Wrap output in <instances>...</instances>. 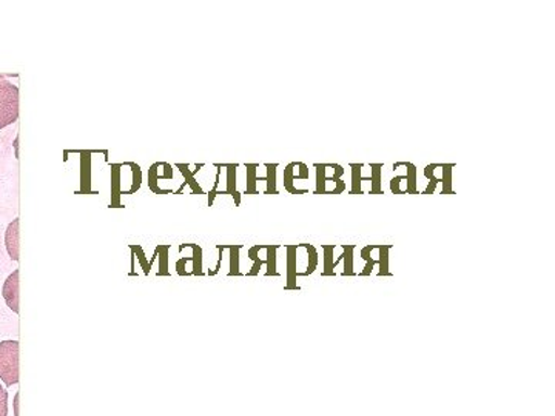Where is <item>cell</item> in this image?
I'll return each mask as SVG.
<instances>
[{"label":"cell","instance_id":"484cf974","mask_svg":"<svg viewBox=\"0 0 555 416\" xmlns=\"http://www.w3.org/2000/svg\"><path fill=\"white\" fill-rule=\"evenodd\" d=\"M335 184H337V187H335V190H332V192H327L326 195H341V193L345 192V190H346L345 181H341V179H338V181L335 182Z\"/></svg>","mask_w":555,"mask_h":416},{"label":"cell","instance_id":"9c48e42d","mask_svg":"<svg viewBox=\"0 0 555 416\" xmlns=\"http://www.w3.org/2000/svg\"><path fill=\"white\" fill-rule=\"evenodd\" d=\"M225 169H228V190H225V195L232 196L235 199L236 206H240L241 193L236 190V169H238V164H228Z\"/></svg>","mask_w":555,"mask_h":416},{"label":"cell","instance_id":"6da1fadb","mask_svg":"<svg viewBox=\"0 0 555 416\" xmlns=\"http://www.w3.org/2000/svg\"><path fill=\"white\" fill-rule=\"evenodd\" d=\"M127 181H130L138 190L141 188V167L134 162L113 164L112 206L109 207L118 208L120 207V198H122L124 195H133L134 190Z\"/></svg>","mask_w":555,"mask_h":416},{"label":"cell","instance_id":"ffe728a7","mask_svg":"<svg viewBox=\"0 0 555 416\" xmlns=\"http://www.w3.org/2000/svg\"><path fill=\"white\" fill-rule=\"evenodd\" d=\"M343 253H345V272L343 275H353V250H356V246H341Z\"/></svg>","mask_w":555,"mask_h":416},{"label":"cell","instance_id":"52a82bcc","mask_svg":"<svg viewBox=\"0 0 555 416\" xmlns=\"http://www.w3.org/2000/svg\"><path fill=\"white\" fill-rule=\"evenodd\" d=\"M189 167L190 166H184V164H178V166H177V169H179V171H181L182 177L185 178L184 185H182V187L178 190V193H181L182 188H184L185 185H190V187H192L193 193H198V195H204L203 188L199 187V184H198V182H196V179H195V173H198L199 169H203V167H204L203 164H199V166H196V170L193 171V173H192V171L189 170Z\"/></svg>","mask_w":555,"mask_h":416},{"label":"cell","instance_id":"277c9868","mask_svg":"<svg viewBox=\"0 0 555 416\" xmlns=\"http://www.w3.org/2000/svg\"><path fill=\"white\" fill-rule=\"evenodd\" d=\"M173 181V167L167 162H156L149 170V187L156 195H163L160 184Z\"/></svg>","mask_w":555,"mask_h":416},{"label":"cell","instance_id":"d4e9b609","mask_svg":"<svg viewBox=\"0 0 555 416\" xmlns=\"http://www.w3.org/2000/svg\"><path fill=\"white\" fill-rule=\"evenodd\" d=\"M440 182H441V179H437V178L430 179L429 185H427V188L425 190V192H423V195H434V193H436L437 185L440 184Z\"/></svg>","mask_w":555,"mask_h":416},{"label":"cell","instance_id":"2e32d148","mask_svg":"<svg viewBox=\"0 0 555 416\" xmlns=\"http://www.w3.org/2000/svg\"><path fill=\"white\" fill-rule=\"evenodd\" d=\"M364 164H350V169H352V190H350V195H363V190H361V171H363Z\"/></svg>","mask_w":555,"mask_h":416},{"label":"cell","instance_id":"8fae6325","mask_svg":"<svg viewBox=\"0 0 555 416\" xmlns=\"http://www.w3.org/2000/svg\"><path fill=\"white\" fill-rule=\"evenodd\" d=\"M440 169L443 170V178H441V184L443 195H455L454 188H452V171L455 169V164H441Z\"/></svg>","mask_w":555,"mask_h":416},{"label":"cell","instance_id":"4fadbf2b","mask_svg":"<svg viewBox=\"0 0 555 416\" xmlns=\"http://www.w3.org/2000/svg\"><path fill=\"white\" fill-rule=\"evenodd\" d=\"M401 167H406L408 169V188L404 192H406V195H420L418 190H416V184H418L416 182V167L411 162H401Z\"/></svg>","mask_w":555,"mask_h":416},{"label":"cell","instance_id":"d6986e66","mask_svg":"<svg viewBox=\"0 0 555 416\" xmlns=\"http://www.w3.org/2000/svg\"><path fill=\"white\" fill-rule=\"evenodd\" d=\"M324 248V270L323 275H335L334 272V250L335 246H323Z\"/></svg>","mask_w":555,"mask_h":416},{"label":"cell","instance_id":"ba28073f","mask_svg":"<svg viewBox=\"0 0 555 416\" xmlns=\"http://www.w3.org/2000/svg\"><path fill=\"white\" fill-rule=\"evenodd\" d=\"M297 250L298 246L287 247L288 288H297Z\"/></svg>","mask_w":555,"mask_h":416},{"label":"cell","instance_id":"cb8c5ba5","mask_svg":"<svg viewBox=\"0 0 555 416\" xmlns=\"http://www.w3.org/2000/svg\"><path fill=\"white\" fill-rule=\"evenodd\" d=\"M401 181H406V174H403V177H396L390 181V192H392L393 195H406L404 190H400Z\"/></svg>","mask_w":555,"mask_h":416},{"label":"cell","instance_id":"4316f807","mask_svg":"<svg viewBox=\"0 0 555 416\" xmlns=\"http://www.w3.org/2000/svg\"><path fill=\"white\" fill-rule=\"evenodd\" d=\"M17 145H20V138H16V141H14V148H16V158H20V147H17Z\"/></svg>","mask_w":555,"mask_h":416},{"label":"cell","instance_id":"9a60e30c","mask_svg":"<svg viewBox=\"0 0 555 416\" xmlns=\"http://www.w3.org/2000/svg\"><path fill=\"white\" fill-rule=\"evenodd\" d=\"M315 167L317 169V190H315V195H326L327 193V190H326V169H327V164H315Z\"/></svg>","mask_w":555,"mask_h":416},{"label":"cell","instance_id":"ac0fdd59","mask_svg":"<svg viewBox=\"0 0 555 416\" xmlns=\"http://www.w3.org/2000/svg\"><path fill=\"white\" fill-rule=\"evenodd\" d=\"M392 246H378L379 250V273L378 275H390L389 273V250Z\"/></svg>","mask_w":555,"mask_h":416},{"label":"cell","instance_id":"30bf717a","mask_svg":"<svg viewBox=\"0 0 555 416\" xmlns=\"http://www.w3.org/2000/svg\"><path fill=\"white\" fill-rule=\"evenodd\" d=\"M371 169L372 174L369 178H371L372 188L371 192H369V195H385L382 187L383 164H371Z\"/></svg>","mask_w":555,"mask_h":416},{"label":"cell","instance_id":"5b68a950","mask_svg":"<svg viewBox=\"0 0 555 416\" xmlns=\"http://www.w3.org/2000/svg\"><path fill=\"white\" fill-rule=\"evenodd\" d=\"M3 299L14 313H20V270H14L2 288Z\"/></svg>","mask_w":555,"mask_h":416},{"label":"cell","instance_id":"44dd1931","mask_svg":"<svg viewBox=\"0 0 555 416\" xmlns=\"http://www.w3.org/2000/svg\"><path fill=\"white\" fill-rule=\"evenodd\" d=\"M299 247H305L306 250L309 251V269L306 270L305 273H301V276H308L310 273L315 272L317 264H318V253L317 248L313 246H310V244H301Z\"/></svg>","mask_w":555,"mask_h":416},{"label":"cell","instance_id":"5bb4252c","mask_svg":"<svg viewBox=\"0 0 555 416\" xmlns=\"http://www.w3.org/2000/svg\"><path fill=\"white\" fill-rule=\"evenodd\" d=\"M257 169H258L257 164H246V170H247L246 195H258V192H257V184H258Z\"/></svg>","mask_w":555,"mask_h":416},{"label":"cell","instance_id":"7c38bea8","mask_svg":"<svg viewBox=\"0 0 555 416\" xmlns=\"http://www.w3.org/2000/svg\"><path fill=\"white\" fill-rule=\"evenodd\" d=\"M294 170L295 162L288 164L286 170H284V188L287 190L292 195H305V193H309V190H298L294 185Z\"/></svg>","mask_w":555,"mask_h":416},{"label":"cell","instance_id":"603a6c76","mask_svg":"<svg viewBox=\"0 0 555 416\" xmlns=\"http://www.w3.org/2000/svg\"><path fill=\"white\" fill-rule=\"evenodd\" d=\"M9 415V392L0 386V416Z\"/></svg>","mask_w":555,"mask_h":416},{"label":"cell","instance_id":"7402d4cb","mask_svg":"<svg viewBox=\"0 0 555 416\" xmlns=\"http://www.w3.org/2000/svg\"><path fill=\"white\" fill-rule=\"evenodd\" d=\"M230 251H232V270H230V275H238V251L241 250V246H230Z\"/></svg>","mask_w":555,"mask_h":416},{"label":"cell","instance_id":"3957f363","mask_svg":"<svg viewBox=\"0 0 555 416\" xmlns=\"http://www.w3.org/2000/svg\"><path fill=\"white\" fill-rule=\"evenodd\" d=\"M0 379L7 386L20 382V341L0 342Z\"/></svg>","mask_w":555,"mask_h":416},{"label":"cell","instance_id":"e0dca14e","mask_svg":"<svg viewBox=\"0 0 555 416\" xmlns=\"http://www.w3.org/2000/svg\"><path fill=\"white\" fill-rule=\"evenodd\" d=\"M266 169H268V177H266V182H268V188H266V195H278V190H276L278 164H266Z\"/></svg>","mask_w":555,"mask_h":416},{"label":"cell","instance_id":"8992f818","mask_svg":"<svg viewBox=\"0 0 555 416\" xmlns=\"http://www.w3.org/2000/svg\"><path fill=\"white\" fill-rule=\"evenodd\" d=\"M20 225L21 219H14L5 233L7 250H9L10 258L13 261H20Z\"/></svg>","mask_w":555,"mask_h":416},{"label":"cell","instance_id":"7a4b0ae2","mask_svg":"<svg viewBox=\"0 0 555 416\" xmlns=\"http://www.w3.org/2000/svg\"><path fill=\"white\" fill-rule=\"evenodd\" d=\"M20 119V89L0 76V130Z\"/></svg>","mask_w":555,"mask_h":416}]
</instances>
